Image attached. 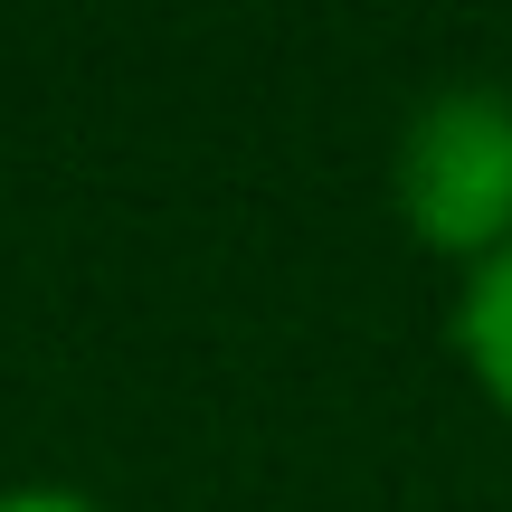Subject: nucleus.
<instances>
[{"instance_id": "1", "label": "nucleus", "mask_w": 512, "mask_h": 512, "mask_svg": "<svg viewBox=\"0 0 512 512\" xmlns=\"http://www.w3.org/2000/svg\"><path fill=\"white\" fill-rule=\"evenodd\" d=\"M389 209L427 256L475 275L512 247V86H437L389 143Z\"/></svg>"}, {"instance_id": "2", "label": "nucleus", "mask_w": 512, "mask_h": 512, "mask_svg": "<svg viewBox=\"0 0 512 512\" xmlns=\"http://www.w3.org/2000/svg\"><path fill=\"white\" fill-rule=\"evenodd\" d=\"M446 332H456V361H465V380L484 389V408L512 418V247L484 256L456 285V323Z\"/></svg>"}, {"instance_id": "3", "label": "nucleus", "mask_w": 512, "mask_h": 512, "mask_svg": "<svg viewBox=\"0 0 512 512\" xmlns=\"http://www.w3.org/2000/svg\"><path fill=\"white\" fill-rule=\"evenodd\" d=\"M0 512H105V503L67 494V484H19V494H0Z\"/></svg>"}]
</instances>
